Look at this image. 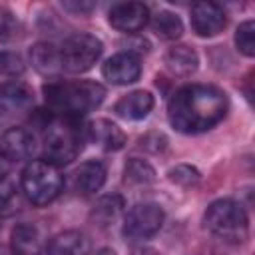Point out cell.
<instances>
[{
  "instance_id": "cell-1",
  "label": "cell",
  "mask_w": 255,
  "mask_h": 255,
  "mask_svg": "<svg viewBox=\"0 0 255 255\" xmlns=\"http://www.w3.org/2000/svg\"><path fill=\"white\" fill-rule=\"evenodd\" d=\"M229 110L227 94L211 84H187L179 88L169 104L167 118L179 133L197 135L215 128Z\"/></svg>"
},
{
  "instance_id": "cell-2",
  "label": "cell",
  "mask_w": 255,
  "mask_h": 255,
  "mask_svg": "<svg viewBox=\"0 0 255 255\" xmlns=\"http://www.w3.org/2000/svg\"><path fill=\"white\" fill-rule=\"evenodd\" d=\"M40 128L44 129V159L56 167L72 163L88 139V129L80 118H66L48 112Z\"/></svg>"
},
{
  "instance_id": "cell-3",
  "label": "cell",
  "mask_w": 255,
  "mask_h": 255,
  "mask_svg": "<svg viewBox=\"0 0 255 255\" xmlns=\"http://www.w3.org/2000/svg\"><path fill=\"white\" fill-rule=\"evenodd\" d=\"M48 112L66 118H80L100 108L106 98V88L98 82H48L44 88Z\"/></svg>"
},
{
  "instance_id": "cell-4",
  "label": "cell",
  "mask_w": 255,
  "mask_h": 255,
  "mask_svg": "<svg viewBox=\"0 0 255 255\" xmlns=\"http://www.w3.org/2000/svg\"><path fill=\"white\" fill-rule=\"evenodd\" d=\"M207 231L225 243H243L249 233V217L243 205L235 199L213 201L203 217Z\"/></svg>"
},
{
  "instance_id": "cell-5",
  "label": "cell",
  "mask_w": 255,
  "mask_h": 255,
  "mask_svg": "<svg viewBox=\"0 0 255 255\" xmlns=\"http://www.w3.org/2000/svg\"><path fill=\"white\" fill-rule=\"evenodd\" d=\"M20 187L30 203L48 205L60 195L64 187V177L60 175L58 167L48 163L46 159H34L24 167Z\"/></svg>"
},
{
  "instance_id": "cell-6",
  "label": "cell",
  "mask_w": 255,
  "mask_h": 255,
  "mask_svg": "<svg viewBox=\"0 0 255 255\" xmlns=\"http://www.w3.org/2000/svg\"><path fill=\"white\" fill-rule=\"evenodd\" d=\"M102 52H104V44L100 38L92 34H72L58 46L62 72H70V74L88 72L100 60Z\"/></svg>"
},
{
  "instance_id": "cell-7",
  "label": "cell",
  "mask_w": 255,
  "mask_h": 255,
  "mask_svg": "<svg viewBox=\"0 0 255 255\" xmlns=\"http://www.w3.org/2000/svg\"><path fill=\"white\" fill-rule=\"evenodd\" d=\"M163 219H165V213L157 203H151V201L137 203L126 213L122 233L128 241H133V243L147 241L161 229Z\"/></svg>"
},
{
  "instance_id": "cell-8",
  "label": "cell",
  "mask_w": 255,
  "mask_h": 255,
  "mask_svg": "<svg viewBox=\"0 0 255 255\" xmlns=\"http://www.w3.org/2000/svg\"><path fill=\"white\" fill-rule=\"evenodd\" d=\"M149 8L143 2H118L108 12L112 28L126 34L139 32L149 22Z\"/></svg>"
},
{
  "instance_id": "cell-9",
  "label": "cell",
  "mask_w": 255,
  "mask_h": 255,
  "mask_svg": "<svg viewBox=\"0 0 255 255\" xmlns=\"http://www.w3.org/2000/svg\"><path fill=\"white\" fill-rule=\"evenodd\" d=\"M191 28L201 38H211L227 26L225 10L215 2H195L191 6Z\"/></svg>"
},
{
  "instance_id": "cell-10",
  "label": "cell",
  "mask_w": 255,
  "mask_h": 255,
  "mask_svg": "<svg viewBox=\"0 0 255 255\" xmlns=\"http://www.w3.org/2000/svg\"><path fill=\"white\" fill-rule=\"evenodd\" d=\"M104 78L114 86H128L133 84L141 74V60L137 54L131 52H118L106 60L102 66Z\"/></svg>"
},
{
  "instance_id": "cell-11",
  "label": "cell",
  "mask_w": 255,
  "mask_h": 255,
  "mask_svg": "<svg viewBox=\"0 0 255 255\" xmlns=\"http://www.w3.org/2000/svg\"><path fill=\"white\" fill-rule=\"evenodd\" d=\"M36 149V137L26 128H10L0 137V153L12 161L28 159Z\"/></svg>"
},
{
  "instance_id": "cell-12",
  "label": "cell",
  "mask_w": 255,
  "mask_h": 255,
  "mask_svg": "<svg viewBox=\"0 0 255 255\" xmlns=\"http://www.w3.org/2000/svg\"><path fill=\"white\" fill-rule=\"evenodd\" d=\"M44 237L38 225L34 223H18L10 235V253L12 255H42Z\"/></svg>"
},
{
  "instance_id": "cell-13",
  "label": "cell",
  "mask_w": 255,
  "mask_h": 255,
  "mask_svg": "<svg viewBox=\"0 0 255 255\" xmlns=\"http://www.w3.org/2000/svg\"><path fill=\"white\" fill-rule=\"evenodd\" d=\"M74 189L82 195H94L106 183V165L98 159H88L80 163L72 173Z\"/></svg>"
},
{
  "instance_id": "cell-14",
  "label": "cell",
  "mask_w": 255,
  "mask_h": 255,
  "mask_svg": "<svg viewBox=\"0 0 255 255\" xmlns=\"http://www.w3.org/2000/svg\"><path fill=\"white\" fill-rule=\"evenodd\" d=\"M34 104L32 90L22 82L0 84V112L4 114H22L28 112Z\"/></svg>"
},
{
  "instance_id": "cell-15",
  "label": "cell",
  "mask_w": 255,
  "mask_h": 255,
  "mask_svg": "<svg viewBox=\"0 0 255 255\" xmlns=\"http://www.w3.org/2000/svg\"><path fill=\"white\" fill-rule=\"evenodd\" d=\"M153 110V96L145 90H135V92H129L126 96H122L116 106H114V112L124 118V120H131V122H137V120H143L149 116V112Z\"/></svg>"
},
{
  "instance_id": "cell-16",
  "label": "cell",
  "mask_w": 255,
  "mask_h": 255,
  "mask_svg": "<svg viewBox=\"0 0 255 255\" xmlns=\"http://www.w3.org/2000/svg\"><path fill=\"white\" fill-rule=\"evenodd\" d=\"M86 129H88V137L96 141L100 147H104L106 151H118L126 145V133L106 118L90 122Z\"/></svg>"
},
{
  "instance_id": "cell-17",
  "label": "cell",
  "mask_w": 255,
  "mask_h": 255,
  "mask_svg": "<svg viewBox=\"0 0 255 255\" xmlns=\"http://www.w3.org/2000/svg\"><path fill=\"white\" fill-rule=\"evenodd\" d=\"M165 68L173 74V76H179V78H187L191 76L197 66H199V56L193 48L185 46V44H175L171 46L167 52H165Z\"/></svg>"
},
{
  "instance_id": "cell-18",
  "label": "cell",
  "mask_w": 255,
  "mask_h": 255,
  "mask_svg": "<svg viewBox=\"0 0 255 255\" xmlns=\"http://www.w3.org/2000/svg\"><path fill=\"white\" fill-rule=\"evenodd\" d=\"M88 239L82 231L68 229L54 235L46 243V255H86Z\"/></svg>"
},
{
  "instance_id": "cell-19",
  "label": "cell",
  "mask_w": 255,
  "mask_h": 255,
  "mask_svg": "<svg viewBox=\"0 0 255 255\" xmlns=\"http://www.w3.org/2000/svg\"><path fill=\"white\" fill-rule=\"evenodd\" d=\"M30 62L34 66V70L42 76H58L62 72L60 66V54H58V46L50 44V42H38L32 46L30 50Z\"/></svg>"
},
{
  "instance_id": "cell-20",
  "label": "cell",
  "mask_w": 255,
  "mask_h": 255,
  "mask_svg": "<svg viewBox=\"0 0 255 255\" xmlns=\"http://www.w3.org/2000/svg\"><path fill=\"white\" fill-rule=\"evenodd\" d=\"M126 203H124V197L118 195V193H112V195H104L96 201L94 209H92V219L102 225V227H108L112 225L124 211Z\"/></svg>"
},
{
  "instance_id": "cell-21",
  "label": "cell",
  "mask_w": 255,
  "mask_h": 255,
  "mask_svg": "<svg viewBox=\"0 0 255 255\" xmlns=\"http://www.w3.org/2000/svg\"><path fill=\"white\" fill-rule=\"evenodd\" d=\"M153 32L163 40H177L183 34V22L177 14L169 10H161L151 18Z\"/></svg>"
},
{
  "instance_id": "cell-22",
  "label": "cell",
  "mask_w": 255,
  "mask_h": 255,
  "mask_svg": "<svg viewBox=\"0 0 255 255\" xmlns=\"http://www.w3.org/2000/svg\"><path fill=\"white\" fill-rule=\"evenodd\" d=\"M124 179L129 185H149L155 181V169L139 157H131L124 167Z\"/></svg>"
},
{
  "instance_id": "cell-23",
  "label": "cell",
  "mask_w": 255,
  "mask_h": 255,
  "mask_svg": "<svg viewBox=\"0 0 255 255\" xmlns=\"http://www.w3.org/2000/svg\"><path fill=\"white\" fill-rule=\"evenodd\" d=\"M20 209V193L12 181H0V217H10Z\"/></svg>"
},
{
  "instance_id": "cell-24",
  "label": "cell",
  "mask_w": 255,
  "mask_h": 255,
  "mask_svg": "<svg viewBox=\"0 0 255 255\" xmlns=\"http://www.w3.org/2000/svg\"><path fill=\"white\" fill-rule=\"evenodd\" d=\"M235 46L243 56L253 58L255 54V22L253 20H245L239 24L235 32Z\"/></svg>"
},
{
  "instance_id": "cell-25",
  "label": "cell",
  "mask_w": 255,
  "mask_h": 255,
  "mask_svg": "<svg viewBox=\"0 0 255 255\" xmlns=\"http://www.w3.org/2000/svg\"><path fill=\"white\" fill-rule=\"evenodd\" d=\"M26 70V62L20 54L10 52V50H0V74L2 76H22Z\"/></svg>"
},
{
  "instance_id": "cell-26",
  "label": "cell",
  "mask_w": 255,
  "mask_h": 255,
  "mask_svg": "<svg viewBox=\"0 0 255 255\" xmlns=\"http://www.w3.org/2000/svg\"><path fill=\"white\" fill-rule=\"evenodd\" d=\"M167 175H169V179H171L173 183H177V185H181V187H193V185H197L199 179H201L199 171H197L193 165H187V163H179V165L171 167Z\"/></svg>"
},
{
  "instance_id": "cell-27",
  "label": "cell",
  "mask_w": 255,
  "mask_h": 255,
  "mask_svg": "<svg viewBox=\"0 0 255 255\" xmlns=\"http://www.w3.org/2000/svg\"><path fill=\"white\" fill-rule=\"evenodd\" d=\"M20 32V22L16 18V14L6 8V6H0V42H8V40H14Z\"/></svg>"
},
{
  "instance_id": "cell-28",
  "label": "cell",
  "mask_w": 255,
  "mask_h": 255,
  "mask_svg": "<svg viewBox=\"0 0 255 255\" xmlns=\"http://www.w3.org/2000/svg\"><path fill=\"white\" fill-rule=\"evenodd\" d=\"M62 8L68 10L70 14H90L94 8H96V2H90V0H64L62 2Z\"/></svg>"
},
{
  "instance_id": "cell-29",
  "label": "cell",
  "mask_w": 255,
  "mask_h": 255,
  "mask_svg": "<svg viewBox=\"0 0 255 255\" xmlns=\"http://www.w3.org/2000/svg\"><path fill=\"white\" fill-rule=\"evenodd\" d=\"M8 171H10V161L0 153V181H2V179H6Z\"/></svg>"
},
{
  "instance_id": "cell-30",
  "label": "cell",
  "mask_w": 255,
  "mask_h": 255,
  "mask_svg": "<svg viewBox=\"0 0 255 255\" xmlns=\"http://www.w3.org/2000/svg\"><path fill=\"white\" fill-rule=\"evenodd\" d=\"M131 255H159L155 249H151V247H139V249H135Z\"/></svg>"
},
{
  "instance_id": "cell-31",
  "label": "cell",
  "mask_w": 255,
  "mask_h": 255,
  "mask_svg": "<svg viewBox=\"0 0 255 255\" xmlns=\"http://www.w3.org/2000/svg\"><path fill=\"white\" fill-rule=\"evenodd\" d=\"M0 255H12V253H10L6 247H2V245H0Z\"/></svg>"
},
{
  "instance_id": "cell-32",
  "label": "cell",
  "mask_w": 255,
  "mask_h": 255,
  "mask_svg": "<svg viewBox=\"0 0 255 255\" xmlns=\"http://www.w3.org/2000/svg\"><path fill=\"white\" fill-rule=\"evenodd\" d=\"M98 255H114V251H108V249H104V251H100Z\"/></svg>"
}]
</instances>
